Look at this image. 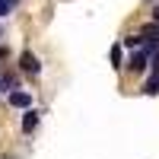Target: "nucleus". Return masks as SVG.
Here are the masks:
<instances>
[{"label":"nucleus","instance_id":"2","mask_svg":"<svg viewBox=\"0 0 159 159\" xmlns=\"http://www.w3.org/2000/svg\"><path fill=\"white\" fill-rule=\"evenodd\" d=\"M19 67H22L25 73H32V76H35L38 70H42V64H38V57L32 54V51H22V57H19Z\"/></svg>","mask_w":159,"mask_h":159},{"label":"nucleus","instance_id":"9","mask_svg":"<svg viewBox=\"0 0 159 159\" xmlns=\"http://www.w3.org/2000/svg\"><path fill=\"white\" fill-rule=\"evenodd\" d=\"M153 22H159V3L153 7Z\"/></svg>","mask_w":159,"mask_h":159},{"label":"nucleus","instance_id":"1","mask_svg":"<svg viewBox=\"0 0 159 159\" xmlns=\"http://www.w3.org/2000/svg\"><path fill=\"white\" fill-rule=\"evenodd\" d=\"M147 64H150V54H147V51H134V54H130V61H127V67L130 70H134V73H140V70H147Z\"/></svg>","mask_w":159,"mask_h":159},{"label":"nucleus","instance_id":"8","mask_svg":"<svg viewBox=\"0 0 159 159\" xmlns=\"http://www.w3.org/2000/svg\"><path fill=\"white\" fill-rule=\"evenodd\" d=\"M10 10H13V0H0V16H7Z\"/></svg>","mask_w":159,"mask_h":159},{"label":"nucleus","instance_id":"4","mask_svg":"<svg viewBox=\"0 0 159 159\" xmlns=\"http://www.w3.org/2000/svg\"><path fill=\"white\" fill-rule=\"evenodd\" d=\"M10 105H13V108H29V105H32V96H29V92H13V96H10Z\"/></svg>","mask_w":159,"mask_h":159},{"label":"nucleus","instance_id":"6","mask_svg":"<svg viewBox=\"0 0 159 159\" xmlns=\"http://www.w3.org/2000/svg\"><path fill=\"white\" fill-rule=\"evenodd\" d=\"M140 45H143V35H127L124 38V48H130V51H137Z\"/></svg>","mask_w":159,"mask_h":159},{"label":"nucleus","instance_id":"5","mask_svg":"<svg viewBox=\"0 0 159 159\" xmlns=\"http://www.w3.org/2000/svg\"><path fill=\"white\" fill-rule=\"evenodd\" d=\"M143 92H147V96H159V73H153V76L147 80V86H143Z\"/></svg>","mask_w":159,"mask_h":159},{"label":"nucleus","instance_id":"3","mask_svg":"<svg viewBox=\"0 0 159 159\" xmlns=\"http://www.w3.org/2000/svg\"><path fill=\"white\" fill-rule=\"evenodd\" d=\"M35 127H38V111H35V108H29V111L22 115V130H25V134H32Z\"/></svg>","mask_w":159,"mask_h":159},{"label":"nucleus","instance_id":"7","mask_svg":"<svg viewBox=\"0 0 159 159\" xmlns=\"http://www.w3.org/2000/svg\"><path fill=\"white\" fill-rule=\"evenodd\" d=\"M111 67H124V64H121V45L111 48Z\"/></svg>","mask_w":159,"mask_h":159}]
</instances>
